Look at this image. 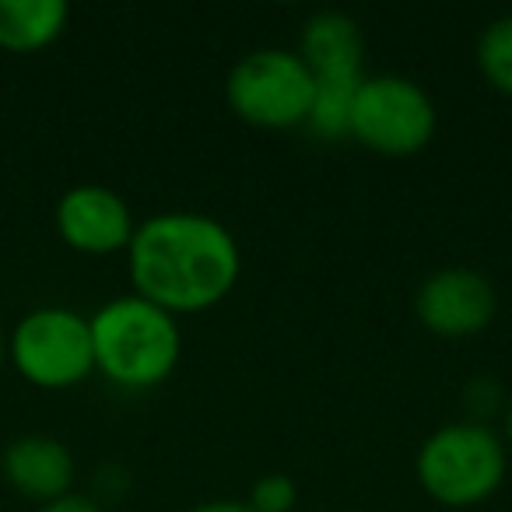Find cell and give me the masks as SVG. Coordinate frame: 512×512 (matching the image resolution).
Masks as SVG:
<instances>
[{
  "label": "cell",
  "mask_w": 512,
  "mask_h": 512,
  "mask_svg": "<svg viewBox=\"0 0 512 512\" xmlns=\"http://www.w3.org/2000/svg\"><path fill=\"white\" fill-rule=\"evenodd\" d=\"M134 295L172 316L214 309L235 292L242 274L239 239L200 211H162L137 221L127 246Z\"/></svg>",
  "instance_id": "obj_1"
},
{
  "label": "cell",
  "mask_w": 512,
  "mask_h": 512,
  "mask_svg": "<svg viewBox=\"0 0 512 512\" xmlns=\"http://www.w3.org/2000/svg\"><path fill=\"white\" fill-rule=\"evenodd\" d=\"M95 372L116 390H155L176 372L183 358V330L179 316L141 295H116L102 302L92 316Z\"/></svg>",
  "instance_id": "obj_2"
},
{
  "label": "cell",
  "mask_w": 512,
  "mask_h": 512,
  "mask_svg": "<svg viewBox=\"0 0 512 512\" xmlns=\"http://www.w3.org/2000/svg\"><path fill=\"white\" fill-rule=\"evenodd\" d=\"M509 474V446L491 425L446 421L421 439L414 477L432 502L446 509H474L502 488Z\"/></svg>",
  "instance_id": "obj_3"
},
{
  "label": "cell",
  "mask_w": 512,
  "mask_h": 512,
  "mask_svg": "<svg viewBox=\"0 0 512 512\" xmlns=\"http://www.w3.org/2000/svg\"><path fill=\"white\" fill-rule=\"evenodd\" d=\"M8 365L36 390H74L95 376L88 316L71 306H36L8 330Z\"/></svg>",
  "instance_id": "obj_4"
},
{
  "label": "cell",
  "mask_w": 512,
  "mask_h": 512,
  "mask_svg": "<svg viewBox=\"0 0 512 512\" xmlns=\"http://www.w3.org/2000/svg\"><path fill=\"white\" fill-rule=\"evenodd\" d=\"M316 81L302 57L285 46H260L232 64L225 102L242 123L264 130L306 127Z\"/></svg>",
  "instance_id": "obj_5"
},
{
  "label": "cell",
  "mask_w": 512,
  "mask_h": 512,
  "mask_svg": "<svg viewBox=\"0 0 512 512\" xmlns=\"http://www.w3.org/2000/svg\"><path fill=\"white\" fill-rule=\"evenodd\" d=\"M439 113L425 85L407 74H365L351 102L348 137L376 155L407 158L432 144Z\"/></svg>",
  "instance_id": "obj_6"
},
{
  "label": "cell",
  "mask_w": 512,
  "mask_h": 512,
  "mask_svg": "<svg viewBox=\"0 0 512 512\" xmlns=\"http://www.w3.org/2000/svg\"><path fill=\"white\" fill-rule=\"evenodd\" d=\"M414 316L435 337L467 341L498 316L495 281L477 267H439L425 274L414 292Z\"/></svg>",
  "instance_id": "obj_7"
},
{
  "label": "cell",
  "mask_w": 512,
  "mask_h": 512,
  "mask_svg": "<svg viewBox=\"0 0 512 512\" xmlns=\"http://www.w3.org/2000/svg\"><path fill=\"white\" fill-rule=\"evenodd\" d=\"M53 228L74 253L109 256L127 253L137 218L120 190L102 183H78L60 193L53 207Z\"/></svg>",
  "instance_id": "obj_8"
},
{
  "label": "cell",
  "mask_w": 512,
  "mask_h": 512,
  "mask_svg": "<svg viewBox=\"0 0 512 512\" xmlns=\"http://www.w3.org/2000/svg\"><path fill=\"white\" fill-rule=\"evenodd\" d=\"M0 477L18 498L46 505L74 491L78 460L71 446L57 435L25 432L0 449Z\"/></svg>",
  "instance_id": "obj_9"
},
{
  "label": "cell",
  "mask_w": 512,
  "mask_h": 512,
  "mask_svg": "<svg viewBox=\"0 0 512 512\" xmlns=\"http://www.w3.org/2000/svg\"><path fill=\"white\" fill-rule=\"evenodd\" d=\"M316 85H358L365 78V36L355 15L320 8L302 22L299 50Z\"/></svg>",
  "instance_id": "obj_10"
},
{
  "label": "cell",
  "mask_w": 512,
  "mask_h": 512,
  "mask_svg": "<svg viewBox=\"0 0 512 512\" xmlns=\"http://www.w3.org/2000/svg\"><path fill=\"white\" fill-rule=\"evenodd\" d=\"M71 25L67 0H0V50L29 57L57 43Z\"/></svg>",
  "instance_id": "obj_11"
},
{
  "label": "cell",
  "mask_w": 512,
  "mask_h": 512,
  "mask_svg": "<svg viewBox=\"0 0 512 512\" xmlns=\"http://www.w3.org/2000/svg\"><path fill=\"white\" fill-rule=\"evenodd\" d=\"M474 60L481 78L488 81L495 92L512 99V11L498 15L495 22H488L477 36Z\"/></svg>",
  "instance_id": "obj_12"
},
{
  "label": "cell",
  "mask_w": 512,
  "mask_h": 512,
  "mask_svg": "<svg viewBox=\"0 0 512 512\" xmlns=\"http://www.w3.org/2000/svg\"><path fill=\"white\" fill-rule=\"evenodd\" d=\"M362 85V81H358ZM358 85H316L313 109H309L306 127L323 141H341L348 137L351 102H355Z\"/></svg>",
  "instance_id": "obj_13"
},
{
  "label": "cell",
  "mask_w": 512,
  "mask_h": 512,
  "mask_svg": "<svg viewBox=\"0 0 512 512\" xmlns=\"http://www.w3.org/2000/svg\"><path fill=\"white\" fill-rule=\"evenodd\" d=\"M505 397L502 383L495 376H474L460 386V407H463V421H477V425H488V421L502 418Z\"/></svg>",
  "instance_id": "obj_14"
},
{
  "label": "cell",
  "mask_w": 512,
  "mask_h": 512,
  "mask_svg": "<svg viewBox=\"0 0 512 512\" xmlns=\"http://www.w3.org/2000/svg\"><path fill=\"white\" fill-rule=\"evenodd\" d=\"M246 502L253 512H292L299 502V484H295V477L271 470V474L256 477Z\"/></svg>",
  "instance_id": "obj_15"
},
{
  "label": "cell",
  "mask_w": 512,
  "mask_h": 512,
  "mask_svg": "<svg viewBox=\"0 0 512 512\" xmlns=\"http://www.w3.org/2000/svg\"><path fill=\"white\" fill-rule=\"evenodd\" d=\"M130 491V470L123 467V463H102L99 470H95L92 477V498L99 505H113L120 502L123 495Z\"/></svg>",
  "instance_id": "obj_16"
},
{
  "label": "cell",
  "mask_w": 512,
  "mask_h": 512,
  "mask_svg": "<svg viewBox=\"0 0 512 512\" xmlns=\"http://www.w3.org/2000/svg\"><path fill=\"white\" fill-rule=\"evenodd\" d=\"M36 512H109L106 505H99L92 495H81V491H71V495L57 498V502L39 505Z\"/></svg>",
  "instance_id": "obj_17"
},
{
  "label": "cell",
  "mask_w": 512,
  "mask_h": 512,
  "mask_svg": "<svg viewBox=\"0 0 512 512\" xmlns=\"http://www.w3.org/2000/svg\"><path fill=\"white\" fill-rule=\"evenodd\" d=\"M186 512H253L246 498H207V502H197Z\"/></svg>",
  "instance_id": "obj_18"
},
{
  "label": "cell",
  "mask_w": 512,
  "mask_h": 512,
  "mask_svg": "<svg viewBox=\"0 0 512 512\" xmlns=\"http://www.w3.org/2000/svg\"><path fill=\"white\" fill-rule=\"evenodd\" d=\"M498 421H502V432H498V435H502V442L512 449V397H509V404H505V411H502V418H498Z\"/></svg>",
  "instance_id": "obj_19"
},
{
  "label": "cell",
  "mask_w": 512,
  "mask_h": 512,
  "mask_svg": "<svg viewBox=\"0 0 512 512\" xmlns=\"http://www.w3.org/2000/svg\"><path fill=\"white\" fill-rule=\"evenodd\" d=\"M8 365V327L0 323V369Z\"/></svg>",
  "instance_id": "obj_20"
}]
</instances>
